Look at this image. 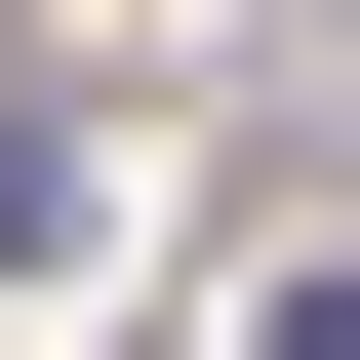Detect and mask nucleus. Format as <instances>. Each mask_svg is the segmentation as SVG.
<instances>
[{
	"label": "nucleus",
	"mask_w": 360,
	"mask_h": 360,
	"mask_svg": "<svg viewBox=\"0 0 360 360\" xmlns=\"http://www.w3.org/2000/svg\"><path fill=\"white\" fill-rule=\"evenodd\" d=\"M240 360H360V240H321V281H240Z\"/></svg>",
	"instance_id": "1"
}]
</instances>
